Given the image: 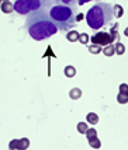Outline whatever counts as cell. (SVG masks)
I'll use <instances>...</instances> for the list:
<instances>
[{
  "mask_svg": "<svg viewBox=\"0 0 128 150\" xmlns=\"http://www.w3.org/2000/svg\"><path fill=\"white\" fill-rule=\"evenodd\" d=\"M41 7H42V1L41 0H16L14 11L24 16V14L38 11Z\"/></svg>",
  "mask_w": 128,
  "mask_h": 150,
  "instance_id": "277c9868",
  "label": "cell"
},
{
  "mask_svg": "<svg viewBox=\"0 0 128 150\" xmlns=\"http://www.w3.org/2000/svg\"><path fill=\"white\" fill-rule=\"evenodd\" d=\"M0 6H1V0H0Z\"/></svg>",
  "mask_w": 128,
  "mask_h": 150,
  "instance_id": "484cf974",
  "label": "cell"
},
{
  "mask_svg": "<svg viewBox=\"0 0 128 150\" xmlns=\"http://www.w3.org/2000/svg\"><path fill=\"white\" fill-rule=\"evenodd\" d=\"M118 39V34H117V25H114V28L107 33V31H100V33L94 34L90 41L94 44V45H100V46H106V45H110V44H113L114 41Z\"/></svg>",
  "mask_w": 128,
  "mask_h": 150,
  "instance_id": "5b68a950",
  "label": "cell"
},
{
  "mask_svg": "<svg viewBox=\"0 0 128 150\" xmlns=\"http://www.w3.org/2000/svg\"><path fill=\"white\" fill-rule=\"evenodd\" d=\"M86 119H87V124H92V125L99 124V115H97L96 112H89L86 115Z\"/></svg>",
  "mask_w": 128,
  "mask_h": 150,
  "instance_id": "ba28073f",
  "label": "cell"
},
{
  "mask_svg": "<svg viewBox=\"0 0 128 150\" xmlns=\"http://www.w3.org/2000/svg\"><path fill=\"white\" fill-rule=\"evenodd\" d=\"M3 1H7V0H3Z\"/></svg>",
  "mask_w": 128,
  "mask_h": 150,
  "instance_id": "4316f807",
  "label": "cell"
},
{
  "mask_svg": "<svg viewBox=\"0 0 128 150\" xmlns=\"http://www.w3.org/2000/svg\"><path fill=\"white\" fill-rule=\"evenodd\" d=\"M69 97H71L72 100H79V98L82 97V90L77 88V87H73L71 91H69Z\"/></svg>",
  "mask_w": 128,
  "mask_h": 150,
  "instance_id": "8fae6325",
  "label": "cell"
},
{
  "mask_svg": "<svg viewBox=\"0 0 128 150\" xmlns=\"http://www.w3.org/2000/svg\"><path fill=\"white\" fill-rule=\"evenodd\" d=\"M28 147H30V140L27 137L20 139V149H28Z\"/></svg>",
  "mask_w": 128,
  "mask_h": 150,
  "instance_id": "ffe728a7",
  "label": "cell"
},
{
  "mask_svg": "<svg viewBox=\"0 0 128 150\" xmlns=\"http://www.w3.org/2000/svg\"><path fill=\"white\" fill-rule=\"evenodd\" d=\"M113 13H114L115 18H120V17L124 16V8H122L120 4H114V6H113Z\"/></svg>",
  "mask_w": 128,
  "mask_h": 150,
  "instance_id": "7c38bea8",
  "label": "cell"
},
{
  "mask_svg": "<svg viewBox=\"0 0 128 150\" xmlns=\"http://www.w3.org/2000/svg\"><path fill=\"white\" fill-rule=\"evenodd\" d=\"M114 49H115V53H117V55H120V56L125 52V46L122 45V42H117V44L114 45Z\"/></svg>",
  "mask_w": 128,
  "mask_h": 150,
  "instance_id": "9a60e30c",
  "label": "cell"
},
{
  "mask_svg": "<svg viewBox=\"0 0 128 150\" xmlns=\"http://www.w3.org/2000/svg\"><path fill=\"white\" fill-rule=\"evenodd\" d=\"M106 56H109V58H111L113 55L115 53V49H114V45L113 44H110V45H106L104 48H103V51H102Z\"/></svg>",
  "mask_w": 128,
  "mask_h": 150,
  "instance_id": "30bf717a",
  "label": "cell"
},
{
  "mask_svg": "<svg viewBox=\"0 0 128 150\" xmlns=\"http://www.w3.org/2000/svg\"><path fill=\"white\" fill-rule=\"evenodd\" d=\"M86 137H87V140H90V139H93V137H96L97 136V131L96 129H93V128H90V129H87L86 131Z\"/></svg>",
  "mask_w": 128,
  "mask_h": 150,
  "instance_id": "ac0fdd59",
  "label": "cell"
},
{
  "mask_svg": "<svg viewBox=\"0 0 128 150\" xmlns=\"http://www.w3.org/2000/svg\"><path fill=\"white\" fill-rule=\"evenodd\" d=\"M120 93H122V94H127L128 96V84H120Z\"/></svg>",
  "mask_w": 128,
  "mask_h": 150,
  "instance_id": "603a6c76",
  "label": "cell"
},
{
  "mask_svg": "<svg viewBox=\"0 0 128 150\" xmlns=\"http://www.w3.org/2000/svg\"><path fill=\"white\" fill-rule=\"evenodd\" d=\"M89 144L93 147V149H100L102 147V142L99 140V137H93V139H90L89 140Z\"/></svg>",
  "mask_w": 128,
  "mask_h": 150,
  "instance_id": "5bb4252c",
  "label": "cell"
},
{
  "mask_svg": "<svg viewBox=\"0 0 128 150\" xmlns=\"http://www.w3.org/2000/svg\"><path fill=\"white\" fill-rule=\"evenodd\" d=\"M9 149H20V139H14V140H11L10 143H9Z\"/></svg>",
  "mask_w": 128,
  "mask_h": 150,
  "instance_id": "44dd1931",
  "label": "cell"
},
{
  "mask_svg": "<svg viewBox=\"0 0 128 150\" xmlns=\"http://www.w3.org/2000/svg\"><path fill=\"white\" fill-rule=\"evenodd\" d=\"M80 44H83V45H87V42L90 41V37L87 35L86 33H82V34H79V39H77Z\"/></svg>",
  "mask_w": 128,
  "mask_h": 150,
  "instance_id": "2e32d148",
  "label": "cell"
},
{
  "mask_svg": "<svg viewBox=\"0 0 128 150\" xmlns=\"http://www.w3.org/2000/svg\"><path fill=\"white\" fill-rule=\"evenodd\" d=\"M66 39H68L69 42H76L77 39H79V33L75 31V30H69L68 34H66Z\"/></svg>",
  "mask_w": 128,
  "mask_h": 150,
  "instance_id": "9c48e42d",
  "label": "cell"
},
{
  "mask_svg": "<svg viewBox=\"0 0 128 150\" xmlns=\"http://www.w3.org/2000/svg\"><path fill=\"white\" fill-rule=\"evenodd\" d=\"M45 1H48V0H45Z\"/></svg>",
  "mask_w": 128,
  "mask_h": 150,
  "instance_id": "83f0119b",
  "label": "cell"
},
{
  "mask_svg": "<svg viewBox=\"0 0 128 150\" xmlns=\"http://www.w3.org/2000/svg\"><path fill=\"white\" fill-rule=\"evenodd\" d=\"M61 4H66V6H73V4H76L77 0H58Z\"/></svg>",
  "mask_w": 128,
  "mask_h": 150,
  "instance_id": "7402d4cb",
  "label": "cell"
},
{
  "mask_svg": "<svg viewBox=\"0 0 128 150\" xmlns=\"http://www.w3.org/2000/svg\"><path fill=\"white\" fill-rule=\"evenodd\" d=\"M48 16L58 25L59 30H71L72 27L77 23V17L75 14V10L71 6L66 4H54L48 10Z\"/></svg>",
  "mask_w": 128,
  "mask_h": 150,
  "instance_id": "3957f363",
  "label": "cell"
},
{
  "mask_svg": "<svg viewBox=\"0 0 128 150\" xmlns=\"http://www.w3.org/2000/svg\"><path fill=\"white\" fill-rule=\"evenodd\" d=\"M87 25L92 30H100L109 25L111 20L114 18V13H113V6L109 3H97L90 8L87 14L84 16Z\"/></svg>",
  "mask_w": 128,
  "mask_h": 150,
  "instance_id": "7a4b0ae2",
  "label": "cell"
},
{
  "mask_svg": "<svg viewBox=\"0 0 128 150\" xmlns=\"http://www.w3.org/2000/svg\"><path fill=\"white\" fill-rule=\"evenodd\" d=\"M124 35H127V37H128V27L124 30Z\"/></svg>",
  "mask_w": 128,
  "mask_h": 150,
  "instance_id": "d4e9b609",
  "label": "cell"
},
{
  "mask_svg": "<svg viewBox=\"0 0 128 150\" xmlns=\"http://www.w3.org/2000/svg\"><path fill=\"white\" fill-rule=\"evenodd\" d=\"M0 7H1V11H3L4 14H10V13H13V11H14V4L10 1V0L3 1Z\"/></svg>",
  "mask_w": 128,
  "mask_h": 150,
  "instance_id": "8992f818",
  "label": "cell"
},
{
  "mask_svg": "<svg viewBox=\"0 0 128 150\" xmlns=\"http://www.w3.org/2000/svg\"><path fill=\"white\" fill-rule=\"evenodd\" d=\"M76 129H77V132H80V133H86V131H87L89 128H87V124H86V122H79L76 126Z\"/></svg>",
  "mask_w": 128,
  "mask_h": 150,
  "instance_id": "d6986e66",
  "label": "cell"
},
{
  "mask_svg": "<svg viewBox=\"0 0 128 150\" xmlns=\"http://www.w3.org/2000/svg\"><path fill=\"white\" fill-rule=\"evenodd\" d=\"M87 1H92V0H77V6H83Z\"/></svg>",
  "mask_w": 128,
  "mask_h": 150,
  "instance_id": "cb8c5ba5",
  "label": "cell"
},
{
  "mask_svg": "<svg viewBox=\"0 0 128 150\" xmlns=\"http://www.w3.org/2000/svg\"><path fill=\"white\" fill-rule=\"evenodd\" d=\"M117 101H118L120 104H127L128 103V96L127 94H122V93H118V96H117Z\"/></svg>",
  "mask_w": 128,
  "mask_h": 150,
  "instance_id": "e0dca14e",
  "label": "cell"
},
{
  "mask_svg": "<svg viewBox=\"0 0 128 150\" xmlns=\"http://www.w3.org/2000/svg\"><path fill=\"white\" fill-rule=\"evenodd\" d=\"M27 31L32 39L42 41L55 35L59 28L49 16H45L44 13H35L27 20Z\"/></svg>",
  "mask_w": 128,
  "mask_h": 150,
  "instance_id": "6da1fadb",
  "label": "cell"
},
{
  "mask_svg": "<svg viewBox=\"0 0 128 150\" xmlns=\"http://www.w3.org/2000/svg\"><path fill=\"white\" fill-rule=\"evenodd\" d=\"M64 73H65V76L68 79H72V77H75L76 76V67H73V66H66L64 69Z\"/></svg>",
  "mask_w": 128,
  "mask_h": 150,
  "instance_id": "52a82bcc",
  "label": "cell"
},
{
  "mask_svg": "<svg viewBox=\"0 0 128 150\" xmlns=\"http://www.w3.org/2000/svg\"><path fill=\"white\" fill-rule=\"evenodd\" d=\"M87 49H89V52L93 53V55H99V53L103 51L102 46H100V45H94V44H93V45H89V46H87Z\"/></svg>",
  "mask_w": 128,
  "mask_h": 150,
  "instance_id": "4fadbf2b",
  "label": "cell"
}]
</instances>
